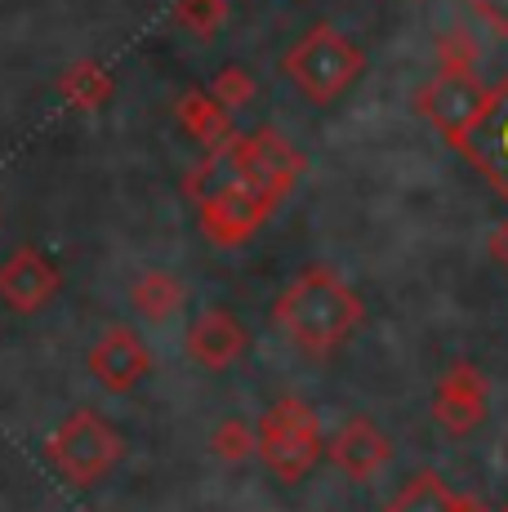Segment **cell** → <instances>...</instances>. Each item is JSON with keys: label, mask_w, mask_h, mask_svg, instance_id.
Returning <instances> with one entry per match:
<instances>
[{"label": "cell", "mask_w": 508, "mask_h": 512, "mask_svg": "<svg viewBox=\"0 0 508 512\" xmlns=\"http://www.w3.org/2000/svg\"><path fill=\"white\" fill-rule=\"evenodd\" d=\"M361 317L366 312H361L357 290L330 268H304L277 294V303H272L277 330L312 361L335 357L353 339Z\"/></svg>", "instance_id": "cell-1"}, {"label": "cell", "mask_w": 508, "mask_h": 512, "mask_svg": "<svg viewBox=\"0 0 508 512\" xmlns=\"http://www.w3.org/2000/svg\"><path fill=\"white\" fill-rule=\"evenodd\" d=\"M254 450L268 464V472L286 486L304 481L312 468L326 459V437H321V415L299 397H281L277 406L263 410L254 428Z\"/></svg>", "instance_id": "cell-2"}, {"label": "cell", "mask_w": 508, "mask_h": 512, "mask_svg": "<svg viewBox=\"0 0 508 512\" xmlns=\"http://www.w3.org/2000/svg\"><path fill=\"white\" fill-rule=\"evenodd\" d=\"M361 67H366L361 49L348 41L344 32H335V27H326V23H317L304 41L281 58V72L290 76V85L317 107H330L339 94L353 90Z\"/></svg>", "instance_id": "cell-3"}, {"label": "cell", "mask_w": 508, "mask_h": 512, "mask_svg": "<svg viewBox=\"0 0 508 512\" xmlns=\"http://www.w3.org/2000/svg\"><path fill=\"white\" fill-rule=\"evenodd\" d=\"M223 152H228L232 179L263 192L268 201H286L308 170L304 152H295L277 130H254V134H241V139L232 134L223 143Z\"/></svg>", "instance_id": "cell-4"}, {"label": "cell", "mask_w": 508, "mask_h": 512, "mask_svg": "<svg viewBox=\"0 0 508 512\" xmlns=\"http://www.w3.org/2000/svg\"><path fill=\"white\" fill-rule=\"evenodd\" d=\"M486 103H491V90H486L473 72H442V67H437L433 81L415 94V107L424 112V121L433 125L442 139H451L455 147L473 130L477 116L486 112Z\"/></svg>", "instance_id": "cell-5"}, {"label": "cell", "mask_w": 508, "mask_h": 512, "mask_svg": "<svg viewBox=\"0 0 508 512\" xmlns=\"http://www.w3.org/2000/svg\"><path fill=\"white\" fill-rule=\"evenodd\" d=\"M50 459L72 481H81V486H85V481H99L103 472L112 468L116 459H121V437L107 428V419L90 415V410H81V415H72L63 428L54 432Z\"/></svg>", "instance_id": "cell-6"}, {"label": "cell", "mask_w": 508, "mask_h": 512, "mask_svg": "<svg viewBox=\"0 0 508 512\" xmlns=\"http://www.w3.org/2000/svg\"><path fill=\"white\" fill-rule=\"evenodd\" d=\"M277 210V201H268L254 187L228 179L223 187H214L210 196H201V232L210 236L214 245L232 250V245L250 241L254 232L268 223V214Z\"/></svg>", "instance_id": "cell-7"}, {"label": "cell", "mask_w": 508, "mask_h": 512, "mask_svg": "<svg viewBox=\"0 0 508 512\" xmlns=\"http://www.w3.org/2000/svg\"><path fill=\"white\" fill-rule=\"evenodd\" d=\"M491 415V383L477 366L455 361L433 388V419L446 437H468Z\"/></svg>", "instance_id": "cell-8"}, {"label": "cell", "mask_w": 508, "mask_h": 512, "mask_svg": "<svg viewBox=\"0 0 508 512\" xmlns=\"http://www.w3.org/2000/svg\"><path fill=\"white\" fill-rule=\"evenodd\" d=\"M326 459L344 472L348 481L366 486V481H375L379 472L388 468V459H393V441L379 432V423H370L366 415H353V419L339 423V432L330 437Z\"/></svg>", "instance_id": "cell-9"}, {"label": "cell", "mask_w": 508, "mask_h": 512, "mask_svg": "<svg viewBox=\"0 0 508 512\" xmlns=\"http://www.w3.org/2000/svg\"><path fill=\"white\" fill-rule=\"evenodd\" d=\"M459 147L468 152V161L495 183V192L508 201V81L500 90H491L486 112L473 121V130L459 139Z\"/></svg>", "instance_id": "cell-10"}, {"label": "cell", "mask_w": 508, "mask_h": 512, "mask_svg": "<svg viewBox=\"0 0 508 512\" xmlns=\"http://www.w3.org/2000/svg\"><path fill=\"white\" fill-rule=\"evenodd\" d=\"M250 352V334L232 312L205 308L188 330V357L205 370H228Z\"/></svg>", "instance_id": "cell-11"}, {"label": "cell", "mask_w": 508, "mask_h": 512, "mask_svg": "<svg viewBox=\"0 0 508 512\" xmlns=\"http://www.w3.org/2000/svg\"><path fill=\"white\" fill-rule=\"evenodd\" d=\"M148 366H152V357L134 330H107L99 339V348H94V357H90V370L99 374L112 392L134 388V383L148 374Z\"/></svg>", "instance_id": "cell-12"}, {"label": "cell", "mask_w": 508, "mask_h": 512, "mask_svg": "<svg viewBox=\"0 0 508 512\" xmlns=\"http://www.w3.org/2000/svg\"><path fill=\"white\" fill-rule=\"evenodd\" d=\"M179 121H183V130H188L201 147H210V152L232 139V116H228V107H223L214 94H197V90H192L179 103Z\"/></svg>", "instance_id": "cell-13"}, {"label": "cell", "mask_w": 508, "mask_h": 512, "mask_svg": "<svg viewBox=\"0 0 508 512\" xmlns=\"http://www.w3.org/2000/svg\"><path fill=\"white\" fill-rule=\"evenodd\" d=\"M459 499L464 495H455L437 472H415V477L388 499L384 512H459Z\"/></svg>", "instance_id": "cell-14"}, {"label": "cell", "mask_w": 508, "mask_h": 512, "mask_svg": "<svg viewBox=\"0 0 508 512\" xmlns=\"http://www.w3.org/2000/svg\"><path fill=\"white\" fill-rule=\"evenodd\" d=\"M134 308L148 321H165L183 308V285L170 272H148L139 285H134Z\"/></svg>", "instance_id": "cell-15"}, {"label": "cell", "mask_w": 508, "mask_h": 512, "mask_svg": "<svg viewBox=\"0 0 508 512\" xmlns=\"http://www.w3.org/2000/svg\"><path fill=\"white\" fill-rule=\"evenodd\" d=\"M433 54H437L442 72H473L477 58H482V45H477L464 27H446V32H437Z\"/></svg>", "instance_id": "cell-16"}, {"label": "cell", "mask_w": 508, "mask_h": 512, "mask_svg": "<svg viewBox=\"0 0 508 512\" xmlns=\"http://www.w3.org/2000/svg\"><path fill=\"white\" fill-rule=\"evenodd\" d=\"M174 18H179V27H188L201 41H210V36L219 32V23L228 18V0H179Z\"/></svg>", "instance_id": "cell-17"}, {"label": "cell", "mask_w": 508, "mask_h": 512, "mask_svg": "<svg viewBox=\"0 0 508 512\" xmlns=\"http://www.w3.org/2000/svg\"><path fill=\"white\" fill-rule=\"evenodd\" d=\"M210 446H214V455H219L223 464H246V459L254 455V428L246 419H223Z\"/></svg>", "instance_id": "cell-18"}, {"label": "cell", "mask_w": 508, "mask_h": 512, "mask_svg": "<svg viewBox=\"0 0 508 512\" xmlns=\"http://www.w3.org/2000/svg\"><path fill=\"white\" fill-rule=\"evenodd\" d=\"M210 94L219 98L223 107H246L254 98V76L246 72V67H223V72L214 76Z\"/></svg>", "instance_id": "cell-19"}, {"label": "cell", "mask_w": 508, "mask_h": 512, "mask_svg": "<svg viewBox=\"0 0 508 512\" xmlns=\"http://www.w3.org/2000/svg\"><path fill=\"white\" fill-rule=\"evenodd\" d=\"M495 36H508V0H464Z\"/></svg>", "instance_id": "cell-20"}, {"label": "cell", "mask_w": 508, "mask_h": 512, "mask_svg": "<svg viewBox=\"0 0 508 512\" xmlns=\"http://www.w3.org/2000/svg\"><path fill=\"white\" fill-rule=\"evenodd\" d=\"M491 254H495V263H500V268L508 272V219L500 223V232L491 236Z\"/></svg>", "instance_id": "cell-21"}, {"label": "cell", "mask_w": 508, "mask_h": 512, "mask_svg": "<svg viewBox=\"0 0 508 512\" xmlns=\"http://www.w3.org/2000/svg\"><path fill=\"white\" fill-rule=\"evenodd\" d=\"M459 512H486V508L477 504V499H459Z\"/></svg>", "instance_id": "cell-22"}, {"label": "cell", "mask_w": 508, "mask_h": 512, "mask_svg": "<svg viewBox=\"0 0 508 512\" xmlns=\"http://www.w3.org/2000/svg\"><path fill=\"white\" fill-rule=\"evenodd\" d=\"M504 512H508V508H504Z\"/></svg>", "instance_id": "cell-23"}]
</instances>
